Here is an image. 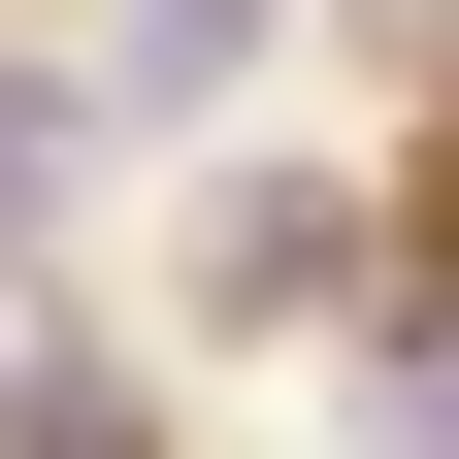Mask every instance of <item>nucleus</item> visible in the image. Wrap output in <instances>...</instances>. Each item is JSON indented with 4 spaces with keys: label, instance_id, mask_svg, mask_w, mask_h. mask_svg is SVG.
Listing matches in <instances>:
<instances>
[{
    "label": "nucleus",
    "instance_id": "1",
    "mask_svg": "<svg viewBox=\"0 0 459 459\" xmlns=\"http://www.w3.org/2000/svg\"><path fill=\"white\" fill-rule=\"evenodd\" d=\"M361 263H394V230H361V164H230V197H197V296H230V328H328Z\"/></svg>",
    "mask_w": 459,
    "mask_h": 459
},
{
    "label": "nucleus",
    "instance_id": "2",
    "mask_svg": "<svg viewBox=\"0 0 459 459\" xmlns=\"http://www.w3.org/2000/svg\"><path fill=\"white\" fill-rule=\"evenodd\" d=\"M263 33H296V0H99V99H132V132H230Z\"/></svg>",
    "mask_w": 459,
    "mask_h": 459
},
{
    "label": "nucleus",
    "instance_id": "3",
    "mask_svg": "<svg viewBox=\"0 0 459 459\" xmlns=\"http://www.w3.org/2000/svg\"><path fill=\"white\" fill-rule=\"evenodd\" d=\"M0 459H164V394L99 361V328H33V361H0Z\"/></svg>",
    "mask_w": 459,
    "mask_h": 459
}]
</instances>
